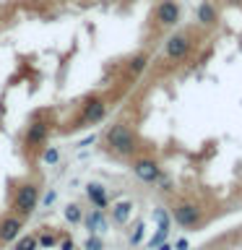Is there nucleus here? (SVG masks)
<instances>
[{
	"label": "nucleus",
	"mask_w": 242,
	"mask_h": 250,
	"mask_svg": "<svg viewBox=\"0 0 242 250\" xmlns=\"http://www.w3.org/2000/svg\"><path fill=\"white\" fill-rule=\"evenodd\" d=\"M37 242L42 248H52V245H58V234H52V232H42V234H37Z\"/></svg>",
	"instance_id": "obj_17"
},
{
	"label": "nucleus",
	"mask_w": 242,
	"mask_h": 250,
	"mask_svg": "<svg viewBox=\"0 0 242 250\" xmlns=\"http://www.w3.org/2000/svg\"><path fill=\"white\" fill-rule=\"evenodd\" d=\"M172 216H175V222L180 227H185V229H190V227H195L201 222V208L195 206V203L190 201H180L175 208H172Z\"/></svg>",
	"instance_id": "obj_8"
},
{
	"label": "nucleus",
	"mask_w": 242,
	"mask_h": 250,
	"mask_svg": "<svg viewBox=\"0 0 242 250\" xmlns=\"http://www.w3.org/2000/svg\"><path fill=\"white\" fill-rule=\"evenodd\" d=\"M180 19H182V8H180L177 0H159L154 8V21L164 29H172L177 26Z\"/></svg>",
	"instance_id": "obj_7"
},
{
	"label": "nucleus",
	"mask_w": 242,
	"mask_h": 250,
	"mask_svg": "<svg viewBox=\"0 0 242 250\" xmlns=\"http://www.w3.org/2000/svg\"><path fill=\"white\" fill-rule=\"evenodd\" d=\"M229 3H234V5H242V0H229Z\"/></svg>",
	"instance_id": "obj_21"
},
{
	"label": "nucleus",
	"mask_w": 242,
	"mask_h": 250,
	"mask_svg": "<svg viewBox=\"0 0 242 250\" xmlns=\"http://www.w3.org/2000/svg\"><path fill=\"white\" fill-rule=\"evenodd\" d=\"M146 68H148V55H146V52H136V55L128 60V70H130L133 76L143 73Z\"/></svg>",
	"instance_id": "obj_12"
},
{
	"label": "nucleus",
	"mask_w": 242,
	"mask_h": 250,
	"mask_svg": "<svg viewBox=\"0 0 242 250\" xmlns=\"http://www.w3.org/2000/svg\"><path fill=\"white\" fill-rule=\"evenodd\" d=\"M190 50H193V34L190 31H175L172 37H167L161 52L169 62H180L190 55Z\"/></svg>",
	"instance_id": "obj_5"
},
{
	"label": "nucleus",
	"mask_w": 242,
	"mask_h": 250,
	"mask_svg": "<svg viewBox=\"0 0 242 250\" xmlns=\"http://www.w3.org/2000/svg\"><path fill=\"white\" fill-rule=\"evenodd\" d=\"M55 130V120L50 112H37L34 117L29 120V125L23 128V136H21V144L26 151H39V148H44V144L50 141Z\"/></svg>",
	"instance_id": "obj_2"
},
{
	"label": "nucleus",
	"mask_w": 242,
	"mask_h": 250,
	"mask_svg": "<svg viewBox=\"0 0 242 250\" xmlns=\"http://www.w3.org/2000/svg\"><path fill=\"white\" fill-rule=\"evenodd\" d=\"M21 227H23V219H19L16 214H13V216L0 219V242H3V245H8V242L19 240Z\"/></svg>",
	"instance_id": "obj_9"
},
{
	"label": "nucleus",
	"mask_w": 242,
	"mask_h": 250,
	"mask_svg": "<svg viewBox=\"0 0 242 250\" xmlns=\"http://www.w3.org/2000/svg\"><path fill=\"white\" fill-rule=\"evenodd\" d=\"M86 195H89V201L94 203V208H101L104 211L109 206V195H107V188L101 183H89L86 185Z\"/></svg>",
	"instance_id": "obj_10"
},
{
	"label": "nucleus",
	"mask_w": 242,
	"mask_h": 250,
	"mask_svg": "<svg viewBox=\"0 0 242 250\" xmlns=\"http://www.w3.org/2000/svg\"><path fill=\"white\" fill-rule=\"evenodd\" d=\"M60 248H62V250H73L76 245H73V240H62V242H60Z\"/></svg>",
	"instance_id": "obj_20"
},
{
	"label": "nucleus",
	"mask_w": 242,
	"mask_h": 250,
	"mask_svg": "<svg viewBox=\"0 0 242 250\" xmlns=\"http://www.w3.org/2000/svg\"><path fill=\"white\" fill-rule=\"evenodd\" d=\"M107 99L101 97V94H91L89 99L81 104V109H78V115L73 117V123H68L65 128H62V133L68 130H81V128H91V125L101 123L107 117Z\"/></svg>",
	"instance_id": "obj_3"
},
{
	"label": "nucleus",
	"mask_w": 242,
	"mask_h": 250,
	"mask_svg": "<svg viewBox=\"0 0 242 250\" xmlns=\"http://www.w3.org/2000/svg\"><path fill=\"white\" fill-rule=\"evenodd\" d=\"M65 219L70 224H78L83 219V214H81V206H78V203H70V206L65 208Z\"/></svg>",
	"instance_id": "obj_16"
},
{
	"label": "nucleus",
	"mask_w": 242,
	"mask_h": 250,
	"mask_svg": "<svg viewBox=\"0 0 242 250\" xmlns=\"http://www.w3.org/2000/svg\"><path fill=\"white\" fill-rule=\"evenodd\" d=\"M101 248H104V245H101L99 237H89V240L83 242V250H101Z\"/></svg>",
	"instance_id": "obj_19"
},
{
	"label": "nucleus",
	"mask_w": 242,
	"mask_h": 250,
	"mask_svg": "<svg viewBox=\"0 0 242 250\" xmlns=\"http://www.w3.org/2000/svg\"><path fill=\"white\" fill-rule=\"evenodd\" d=\"M39 242H37V234H29V237H21L19 242H16L13 250H37Z\"/></svg>",
	"instance_id": "obj_15"
},
{
	"label": "nucleus",
	"mask_w": 242,
	"mask_h": 250,
	"mask_svg": "<svg viewBox=\"0 0 242 250\" xmlns=\"http://www.w3.org/2000/svg\"><path fill=\"white\" fill-rule=\"evenodd\" d=\"M37 206H39V183L26 180V183H21L16 188L13 201H11V211L19 219H29L37 211Z\"/></svg>",
	"instance_id": "obj_4"
},
{
	"label": "nucleus",
	"mask_w": 242,
	"mask_h": 250,
	"mask_svg": "<svg viewBox=\"0 0 242 250\" xmlns=\"http://www.w3.org/2000/svg\"><path fill=\"white\" fill-rule=\"evenodd\" d=\"M42 159H44L47 164H55V162H58V159H60V154H58V148H44V151H42Z\"/></svg>",
	"instance_id": "obj_18"
},
{
	"label": "nucleus",
	"mask_w": 242,
	"mask_h": 250,
	"mask_svg": "<svg viewBox=\"0 0 242 250\" xmlns=\"http://www.w3.org/2000/svg\"><path fill=\"white\" fill-rule=\"evenodd\" d=\"M195 19H198L201 26H214V23L219 21V11L214 3H208V0H203V3L198 5V11H195Z\"/></svg>",
	"instance_id": "obj_11"
},
{
	"label": "nucleus",
	"mask_w": 242,
	"mask_h": 250,
	"mask_svg": "<svg viewBox=\"0 0 242 250\" xmlns=\"http://www.w3.org/2000/svg\"><path fill=\"white\" fill-rule=\"evenodd\" d=\"M130 167H133V175L146 185L159 183V177H161V167H159V162H156L154 156H136Z\"/></svg>",
	"instance_id": "obj_6"
},
{
	"label": "nucleus",
	"mask_w": 242,
	"mask_h": 250,
	"mask_svg": "<svg viewBox=\"0 0 242 250\" xmlns=\"http://www.w3.org/2000/svg\"><path fill=\"white\" fill-rule=\"evenodd\" d=\"M101 141H104V151H109L112 156H120V159H128V156L138 154V148H141L136 128L125 120H117L109 125Z\"/></svg>",
	"instance_id": "obj_1"
},
{
	"label": "nucleus",
	"mask_w": 242,
	"mask_h": 250,
	"mask_svg": "<svg viewBox=\"0 0 242 250\" xmlns=\"http://www.w3.org/2000/svg\"><path fill=\"white\" fill-rule=\"evenodd\" d=\"M130 201H120V203H115L112 206V222H117V224H125L128 222V216H130Z\"/></svg>",
	"instance_id": "obj_13"
},
{
	"label": "nucleus",
	"mask_w": 242,
	"mask_h": 250,
	"mask_svg": "<svg viewBox=\"0 0 242 250\" xmlns=\"http://www.w3.org/2000/svg\"><path fill=\"white\" fill-rule=\"evenodd\" d=\"M86 227H89V232H101L104 229V211L94 208L91 214L86 216Z\"/></svg>",
	"instance_id": "obj_14"
}]
</instances>
